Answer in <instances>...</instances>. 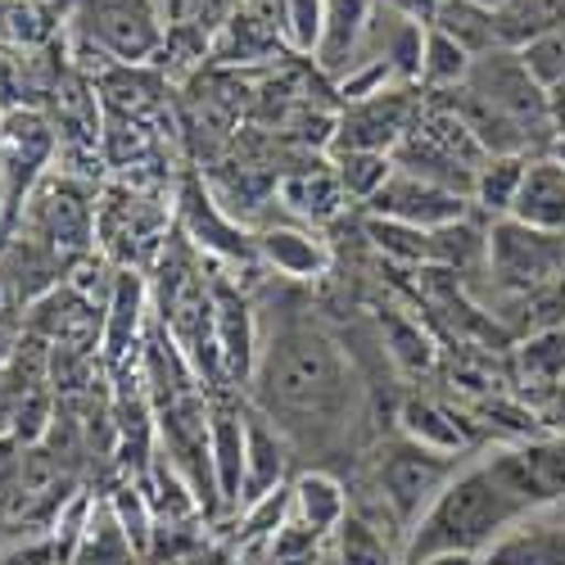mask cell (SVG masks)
Wrapping results in <instances>:
<instances>
[{"label":"cell","mask_w":565,"mask_h":565,"mask_svg":"<svg viewBox=\"0 0 565 565\" xmlns=\"http://www.w3.org/2000/svg\"><path fill=\"white\" fill-rule=\"evenodd\" d=\"M530 507L515 502L489 470L484 461L457 470L448 489L430 502V511L420 515L407 534V561L426 556V552H484L493 539H502ZM403 561V565H407Z\"/></svg>","instance_id":"cell-2"},{"label":"cell","mask_w":565,"mask_h":565,"mask_svg":"<svg viewBox=\"0 0 565 565\" xmlns=\"http://www.w3.org/2000/svg\"><path fill=\"white\" fill-rule=\"evenodd\" d=\"M73 565H140V552L118 525L109 502H90V515L73 547Z\"/></svg>","instance_id":"cell-21"},{"label":"cell","mask_w":565,"mask_h":565,"mask_svg":"<svg viewBox=\"0 0 565 565\" xmlns=\"http://www.w3.org/2000/svg\"><path fill=\"white\" fill-rule=\"evenodd\" d=\"M552 159H556V163H565V131L552 140Z\"/></svg>","instance_id":"cell-36"},{"label":"cell","mask_w":565,"mask_h":565,"mask_svg":"<svg viewBox=\"0 0 565 565\" xmlns=\"http://www.w3.org/2000/svg\"><path fill=\"white\" fill-rule=\"evenodd\" d=\"M480 565H565V502L525 511L480 552Z\"/></svg>","instance_id":"cell-11"},{"label":"cell","mask_w":565,"mask_h":565,"mask_svg":"<svg viewBox=\"0 0 565 565\" xmlns=\"http://www.w3.org/2000/svg\"><path fill=\"white\" fill-rule=\"evenodd\" d=\"M466 90L480 96L489 109H498L502 118H511L525 136L543 131L552 122V96L539 86V77L525 68L521 51H493L470 64Z\"/></svg>","instance_id":"cell-7"},{"label":"cell","mask_w":565,"mask_h":565,"mask_svg":"<svg viewBox=\"0 0 565 565\" xmlns=\"http://www.w3.org/2000/svg\"><path fill=\"white\" fill-rule=\"evenodd\" d=\"M286 476H290V439L254 403H245V480H241V507L235 511L286 489Z\"/></svg>","instance_id":"cell-13"},{"label":"cell","mask_w":565,"mask_h":565,"mask_svg":"<svg viewBox=\"0 0 565 565\" xmlns=\"http://www.w3.org/2000/svg\"><path fill=\"white\" fill-rule=\"evenodd\" d=\"M371 14H375V0H326V32L312 55L326 77L340 82L353 73V64H362Z\"/></svg>","instance_id":"cell-14"},{"label":"cell","mask_w":565,"mask_h":565,"mask_svg":"<svg viewBox=\"0 0 565 565\" xmlns=\"http://www.w3.org/2000/svg\"><path fill=\"white\" fill-rule=\"evenodd\" d=\"M23 331L45 340L51 349H77V353H100V331H105V303L86 299L68 280L41 295L23 312Z\"/></svg>","instance_id":"cell-8"},{"label":"cell","mask_w":565,"mask_h":565,"mask_svg":"<svg viewBox=\"0 0 565 565\" xmlns=\"http://www.w3.org/2000/svg\"><path fill=\"white\" fill-rule=\"evenodd\" d=\"M331 168L344 185L349 200L371 204L375 191L394 177V154H371V150H349V154H331Z\"/></svg>","instance_id":"cell-27"},{"label":"cell","mask_w":565,"mask_h":565,"mask_svg":"<svg viewBox=\"0 0 565 565\" xmlns=\"http://www.w3.org/2000/svg\"><path fill=\"white\" fill-rule=\"evenodd\" d=\"M254 249L271 271L290 280H321L331 271V249L308 226H263L254 235Z\"/></svg>","instance_id":"cell-17"},{"label":"cell","mask_w":565,"mask_h":565,"mask_svg":"<svg viewBox=\"0 0 565 565\" xmlns=\"http://www.w3.org/2000/svg\"><path fill=\"white\" fill-rule=\"evenodd\" d=\"M561 286H565V276H561Z\"/></svg>","instance_id":"cell-38"},{"label":"cell","mask_w":565,"mask_h":565,"mask_svg":"<svg viewBox=\"0 0 565 565\" xmlns=\"http://www.w3.org/2000/svg\"><path fill=\"white\" fill-rule=\"evenodd\" d=\"M470 6H484V10H502L507 0H470Z\"/></svg>","instance_id":"cell-37"},{"label":"cell","mask_w":565,"mask_h":565,"mask_svg":"<svg viewBox=\"0 0 565 565\" xmlns=\"http://www.w3.org/2000/svg\"><path fill=\"white\" fill-rule=\"evenodd\" d=\"M515 366H521V381H530L539 390L565 385V326L515 344Z\"/></svg>","instance_id":"cell-25"},{"label":"cell","mask_w":565,"mask_h":565,"mask_svg":"<svg viewBox=\"0 0 565 565\" xmlns=\"http://www.w3.org/2000/svg\"><path fill=\"white\" fill-rule=\"evenodd\" d=\"M525 154H502V159H484V168L476 172V191H470V209L498 217H511L515 191H521V177H525Z\"/></svg>","instance_id":"cell-24"},{"label":"cell","mask_w":565,"mask_h":565,"mask_svg":"<svg viewBox=\"0 0 565 565\" xmlns=\"http://www.w3.org/2000/svg\"><path fill=\"white\" fill-rule=\"evenodd\" d=\"M366 213L385 217V222L416 226V231H439V226H452V222L470 217V200L457 195V191H444V185H435V181H420V177L394 168V177L375 191Z\"/></svg>","instance_id":"cell-9"},{"label":"cell","mask_w":565,"mask_h":565,"mask_svg":"<svg viewBox=\"0 0 565 565\" xmlns=\"http://www.w3.org/2000/svg\"><path fill=\"white\" fill-rule=\"evenodd\" d=\"M398 430L407 444L416 448H426V452H439V457H457L470 448V430H466V420L435 403V398H407L398 407Z\"/></svg>","instance_id":"cell-19"},{"label":"cell","mask_w":565,"mask_h":565,"mask_svg":"<svg viewBox=\"0 0 565 565\" xmlns=\"http://www.w3.org/2000/svg\"><path fill=\"white\" fill-rule=\"evenodd\" d=\"M73 36L77 51L105 55L114 68H140L163 51L168 14L159 0H82Z\"/></svg>","instance_id":"cell-3"},{"label":"cell","mask_w":565,"mask_h":565,"mask_svg":"<svg viewBox=\"0 0 565 565\" xmlns=\"http://www.w3.org/2000/svg\"><path fill=\"white\" fill-rule=\"evenodd\" d=\"M470 64H476V60H470L448 32H439V28L426 23V45H420V82H426V86H439V90H448V86H466Z\"/></svg>","instance_id":"cell-26"},{"label":"cell","mask_w":565,"mask_h":565,"mask_svg":"<svg viewBox=\"0 0 565 565\" xmlns=\"http://www.w3.org/2000/svg\"><path fill=\"white\" fill-rule=\"evenodd\" d=\"M521 60L539 77V86L552 96L556 86H565V32H556V28L552 32H539L534 41L521 45Z\"/></svg>","instance_id":"cell-32"},{"label":"cell","mask_w":565,"mask_h":565,"mask_svg":"<svg viewBox=\"0 0 565 565\" xmlns=\"http://www.w3.org/2000/svg\"><path fill=\"white\" fill-rule=\"evenodd\" d=\"M407 565H480L476 552H426V556H416Z\"/></svg>","instance_id":"cell-34"},{"label":"cell","mask_w":565,"mask_h":565,"mask_svg":"<svg viewBox=\"0 0 565 565\" xmlns=\"http://www.w3.org/2000/svg\"><path fill=\"white\" fill-rule=\"evenodd\" d=\"M249 398L280 435H331L353 416L358 381L349 353L312 321H290L258 344Z\"/></svg>","instance_id":"cell-1"},{"label":"cell","mask_w":565,"mask_h":565,"mask_svg":"<svg viewBox=\"0 0 565 565\" xmlns=\"http://www.w3.org/2000/svg\"><path fill=\"white\" fill-rule=\"evenodd\" d=\"M430 28L448 32L470 60L507 51V45H502V28H498V10L470 6V0H444V6L435 10V19H430Z\"/></svg>","instance_id":"cell-22"},{"label":"cell","mask_w":565,"mask_h":565,"mask_svg":"<svg viewBox=\"0 0 565 565\" xmlns=\"http://www.w3.org/2000/svg\"><path fill=\"white\" fill-rule=\"evenodd\" d=\"M10 217H14V200H10V177H6V163H0V231H10Z\"/></svg>","instance_id":"cell-35"},{"label":"cell","mask_w":565,"mask_h":565,"mask_svg":"<svg viewBox=\"0 0 565 565\" xmlns=\"http://www.w3.org/2000/svg\"><path fill=\"white\" fill-rule=\"evenodd\" d=\"M452 476H457V457H439V452H426V448L398 439L381 452L375 489H381L390 521L403 525V534H412V525L430 511V502L448 489Z\"/></svg>","instance_id":"cell-6"},{"label":"cell","mask_w":565,"mask_h":565,"mask_svg":"<svg viewBox=\"0 0 565 565\" xmlns=\"http://www.w3.org/2000/svg\"><path fill=\"white\" fill-rule=\"evenodd\" d=\"M150 326V280L136 267L114 271V290L105 299V331H100V362L109 371L131 366V358L146 344Z\"/></svg>","instance_id":"cell-10"},{"label":"cell","mask_w":565,"mask_h":565,"mask_svg":"<svg viewBox=\"0 0 565 565\" xmlns=\"http://www.w3.org/2000/svg\"><path fill=\"white\" fill-rule=\"evenodd\" d=\"M209 457L222 511L241 507V480H245V403L213 398L209 403Z\"/></svg>","instance_id":"cell-15"},{"label":"cell","mask_w":565,"mask_h":565,"mask_svg":"<svg viewBox=\"0 0 565 565\" xmlns=\"http://www.w3.org/2000/svg\"><path fill=\"white\" fill-rule=\"evenodd\" d=\"M349 511L353 507H349L344 484L335 476H326V470H303V476L290 484V515L321 539H331L344 525Z\"/></svg>","instance_id":"cell-20"},{"label":"cell","mask_w":565,"mask_h":565,"mask_svg":"<svg viewBox=\"0 0 565 565\" xmlns=\"http://www.w3.org/2000/svg\"><path fill=\"white\" fill-rule=\"evenodd\" d=\"M321 543H326L321 534H312L308 525H299L290 515V521L267 539V561L271 565H312L321 556Z\"/></svg>","instance_id":"cell-33"},{"label":"cell","mask_w":565,"mask_h":565,"mask_svg":"<svg viewBox=\"0 0 565 565\" xmlns=\"http://www.w3.org/2000/svg\"><path fill=\"white\" fill-rule=\"evenodd\" d=\"M511 217L547 235H565V163L552 154H539L525 163L521 191H515Z\"/></svg>","instance_id":"cell-16"},{"label":"cell","mask_w":565,"mask_h":565,"mask_svg":"<svg viewBox=\"0 0 565 565\" xmlns=\"http://www.w3.org/2000/svg\"><path fill=\"white\" fill-rule=\"evenodd\" d=\"M213 326H217V353L226 385H249L258 366V326L249 299L231 286L226 276H213Z\"/></svg>","instance_id":"cell-12"},{"label":"cell","mask_w":565,"mask_h":565,"mask_svg":"<svg viewBox=\"0 0 565 565\" xmlns=\"http://www.w3.org/2000/svg\"><path fill=\"white\" fill-rule=\"evenodd\" d=\"M381 326H385V340H390L385 349H390V358L403 371L420 375V371L435 366V344L426 340V331H420L416 321H407V317H381Z\"/></svg>","instance_id":"cell-30"},{"label":"cell","mask_w":565,"mask_h":565,"mask_svg":"<svg viewBox=\"0 0 565 565\" xmlns=\"http://www.w3.org/2000/svg\"><path fill=\"white\" fill-rule=\"evenodd\" d=\"M19 231L45 245L73 271L96 249V204L73 177H45L19 209Z\"/></svg>","instance_id":"cell-4"},{"label":"cell","mask_w":565,"mask_h":565,"mask_svg":"<svg viewBox=\"0 0 565 565\" xmlns=\"http://www.w3.org/2000/svg\"><path fill=\"white\" fill-rule=\"evenodd\" d=\"M276 200L295 222H308V226H326L335 222L349 204L344 185L335 177V168H303V172H286L276 181Z\"/></svg>","instance_id":"cell-18"},{"label":"cell","mask_w":565,"mask_h":565,"mask_svg":"<svg viewBox=\"0 0 565 565\" xmlns=\"http://www.w3.org/2000/svg\"><path fill=\"white\" fill-rule=\"evenodd\" d=\"M484 271L493 280V290L502 295H530L561 286L565 276V241L547 231H534L515 217L489 222V258Z\"/></svg>","instance_id":"cell-5"},{"label":"cell","mask_w":565,"mask_h":565,"mask_svg":"<svg viewBox=\"0 0 565 565\" xmlns=\"http://www.w3.org/2000/svg\"><path fill=\"white\" fill-rule=\"evenodd\" d=\"M366 235L390 258H403L412 267H430V231H416V226H403V222H385V217H366Z\"/></svg>","instance_id":"cell-31"},{"label":"cell","mask_w":565,"mask_h":565,"mask_svg":"<svg viewBox=\"0 0 565 565\" xmlns=\"http://www.w3.org/2000/svg\"><path fill=\"white\" fill-rule=\"evenodd\" d=\"M109 507H114V515H118V525L127 530V539L136 543V552L146 556L150 543H154V534H159V521H154V507H150L146 489H140V480L118 484L114 498H109Z\"/></svg>","instance_id":"cell-28"},{"label":"cell","mask_w":565,"mask_h":565,"mask_svg":"<svg viewBox=\"0 0 565 565\" xmlns=\"http://www.w3.org/2000/svg\"><path fill=\"white\" fill-rule=\"evenodd\" d=\"M280 32H286V51L317 55L326 32V0H280Z\"/></svg>","instance_id":"cell-29"},{"label":"cell","mask_w":565,"mask_h":565,"mask_svg":"<svg viewBox=\"0 0 565 565\" xmlns=\"http://www.w3.org/2000/svg\"><path fill=\"white\" fill-rule=\"evenodd\" d=\"M331 556L340 565H403L398 552H394V539L358 511H349L344 525L331 534Z\"/></svg>","instance_id":"cell-23"}]
</instances>
